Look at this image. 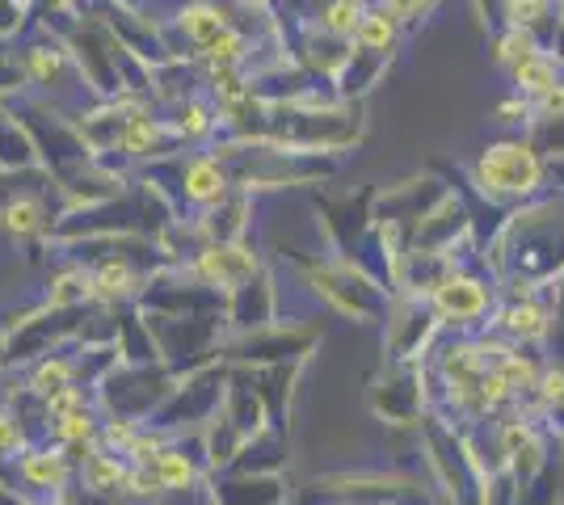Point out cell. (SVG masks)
I'll use <instances>...</instances> for the list:
<instances>
[{
    "label": "cell",
    "mask_w": 564,
    "mask_h": 505,
    "mask_svg": "<svg viewBox=\"0 0 564 505\" xmlns=\"http://www.w3.org/2000/svg\"><path fill=\"white\" fill-rule=\"evenodd\" d=\"M291 265L321 304H329L337 316L358 325H383L392 312V290L371 278L362 265L337 253H291Z\"/></svg>",
    "instance_id": "obj_6"
},
{
    "label": "cell",
    "mask_w": 564,
    "mask_h": 505,
    "mask_svg": "<svg viewBox=\"0 0 564 505\" xmlns=\"http://www.w3.org/2000/svg\"><path fill=\"white\" fill-rule=\"evenodd\" d=\"M13 51H18V59H22L30 94H39L43 101L59 106L64 114L80 119L89 106L101 101V97L89 89V80L80 76V68H76L68 43H64L55 30L30 25V34H22V39L13 43Z\"/></svg>",
    "instance_id": "obj_7"
},
{
    "label": "cell",
    "mask_w": 564,
    "mask_h": 505,
    "mask_svg": "<svg viewBox=\"0 0 564 505\" xmlns=\"http://www.w3.org/2000/svg\"><path fill=\"white\" fill-rule=\"evenodd\" d=\"M367 405L383 426L417 430L430 413V387H425V362H383L367 387Z\"/></svg>",
    "instance_id": "obj_17"
},
{
    "label": "cell",
    "mask_w": 564,
    "mask_h": 505,
    "mask_svg": "<svg viewBox=\"0 0 564 505\" xmlns=\"http://www.w3.org/2000/svg\"><path fill=\"white\" fill-rule=\"evenodd\" d=\"M0 476L13 484L25 502H55L76 481V463L55 442H30L22 455L0 463Z\"/></svg>",
    "instance_id": "obj_20"
},
{
    "label": "cell",
    "mask_w": 564,
    "mask_h": 505,
    "mask_svg": "<svg viewBox=\"0 0 564 505\" xmlns=\"http://www.w3.org/2000/svg\"><path fill=\"white\" fill-rule=\"evenodd\" d=\"M531 122H564V80L552 94H543L540 101H535V119Z\"/></svg>",
    "instance_id": "obj_47"
},
{
    "label": "cell",
    "mask_w": 564,
    "mask_h": 505,
    "mask_svg": "<svg viewBox=\"0 0 564 505\" xmlns=\"http://www.w3.org/2000/svg\"><path fill=\"white\" fill-rule=\"evenodd\" d=\"M115 345L118 354H122V362H161L156 359L152 329H148V316H143L140 304L115 308Z\"/></svg>",
    "instance_id": "obj_33"
},
{
    "label": "cell",
    "mask_w": 564,
    "mask_h": 505,
    "mask_svg": "<svg viewBox=\"0 0 564 505\" xmlns=\"http://www.w3.org/2000/svg\"><path fill=\"white\" fill-rule=\"evenodd\" d=\"M286 463V433L261 430L253 442H245V451L232 459L228 472H282Z\"/></svg>",
    "instance_id": "obj_39"
},
{
    "label": "cell",
    "mask_w": 564,
    "mask_h": 505,
    "mask_svg": "<svg viewBox=\"0 0 564 505\" xmlns=\"http://www.w3.org/2000/svg\"><path fill=\"white\" fill-rule=\"evenodd\" d=\"M404 34H409V30H404V22L392 13V4H388V0H367V13H362L358 30H354V47L388 51V55H397Z\"/></svg>",
    "instance_id": "obj_32"
},
{
    "label": "cell",
    "mask_w": 564,
    "mask_h": 505,
    "mask_svg": "<svg viewBox=\"0 0 564 505\" xmlns=\"http://www.w3.org/2000/svg\"><path fill=\"white\" fill-rule=\"evenodd\" d=\"M506 25L527 30L543 51H552L556 25H561V4L556 0H506Z\"/></svg>",
    "instance_id": "obj_34"
},
{
    "label": "cell",
    "mask_w": 564,
    "mask_h": 505,
    "mask_svg": "<svg viewBox=\"0 0 564 505\" xmlns=\"http://www.w3.org/2000/svg\"><path fill=\"white\" fill-rule=\"evenodd\" d=\"M300 371L304 366H258V371H249L261 392V400H265V413H270V430L291 433V396H295Z\"/></svg>",
    "instance_id": "obj_29"
},
{
    "label": "cell",
    "mask_w": 564,
    "mask_h": 505,
    "mask_svg": "<svg viewBox=\"0 0 564 505\" xmlns=\"http://www.w3.org/2000/svg\"><path fill=\"white\" fill-rule=\"evenodd\" d=\"M173 207H169L161 194L152 190L148 182H131L122 194L94 202V207H68L59 228H55V241L51 244H72V241H94V237H156L173 223Z\"/></svg>",
    "instance_id": "obj_5"
},
{
    "label": "cell",
    "mask_w": 564,
    "mask_h": 505,
    "mask_svg": "<svg viewBox=\"0 0 564 505\" xmlns=\"http://www.w3.org/2000/svg\"><path fill=\"white\" fill-rule=\"evenodd\" d=\"M34 165H39V147L30 140V131L9 110V101H0V168H34Z\"/></svg>",
    "instance_id": "obj_38"
},
{
    "label": "cell",
    "mask_w": 564,
    "mask_h": 505,
    "mask_svg": "<svg viewBox=\"0 0 564 505\" xmlns=\"http://www.w3.org/2000/svg\"><path fill=\"white\" fill-rule=\"evenodd\" d=\"M564 502V447L543 463L531 481L514 493V505H561Z\"/></svg>",
    "instance_id": "obj_40"
},
{
    "label": "cell",
    "mask_w": 564,
    "mask_h": 505,
    "mask_svg": "<svg viewBox=\"0 0 564 505\" xmlns=\"http://www.w3.org/2000/svg\"><path fill=\"white\" fill-rule=\"evenodd\" d=\"M535 51H543L527 30H518V25H501V30H494L489 34V59H494L501 73H510V68H518L522 59H531Z\"/></svg>",
    "instance_id": "obj_41"
},
{
    "label": "cell",
    "mask_w": 564,
    "mask_h": 505,
    "mask_svg": "<svg viewBox=\"0 0 564 505\" xmlns=\"http://www.w3.org/2000/svg\"><path fill=\"white\" fill-rule=\"evenodd\" d=\"M22 375H25V387H30V392H39L43 400L59 396V392H68V387H80V371H76V350H72V345L55 350V354H47V359L30 362Z\"/></svg>",
    "instance_id": "obj_31"
},
{
    "label": "cell",
    "mask_w": 564,
    "mask_h": 505,
    "mask_svg": "<svg viewBox=\"0 0 564 505\" xmlns=\"http://www.w3.org/2000/svg\"><path fill=\"white\" fill-rule=\"evenodd\" d=\"M219 505H291L295 488L282 472H215Z\"/></svg>",
    "instance_id": "obj_25"
},
{
    "label": "cell",
    "mask_w": 564,
    "mask_h": 505,
    "mask_svg": "<svg viewBox=\"0 0 564 505\" xmlns=\"http://www.w3.org/2000/svg\"><path fill=\"white\" fill-rule=\"evenodd\" d=\"M388 4H392V13L404 22V30H413V25H422L443 0H388Z\"/></svg>",
    "instance_id": "obj_46"
},
{
    "label": "cell",
    "mask_w": 564,
    "mask_h": 505,
    "mask_svg": "<svg viewBox=\"0 0 564 505\" xmlns=\"http://www.w3.org/2000/svg\"><path fill=\"white\" fill-rule=\"evenodd\" d=\"M101 421H106L101 405H97V400H85V405H76L72 413H64V417L51 421L47 442H55V447H97Z\"/></svg>",
    "instance_id": "obj_36"
},
{
    "label": "cell",
    "mask_w": 564,
    "mask_h": 505,
    "mask_svg": "<svg viewBox=\"0 0 564 505\" xmlns=\"http://www.w3.org/2000/svg\"><path fill=\"white\" fill-rule=\"evenodd\" d=\"M561 165H564V161H561ZM561 190H564V186H561Z\"/></svg>",
    "instance_id": "obj_52"
},
{
    "label": "cell",
    "mask_w": 564,
    "mask_h": 505,
    "mask_svg": "<svg viewBox=\"0 0 564 505\" xmlns=\"http://www.w3.org/2000/svg\"><path fill=\"white\" fill-rule=\"evenodd\" d=\"M224 135L219 140H258V144L295 147V152H325L346 156L367 135L362 101H325V106H282L245 94L219 106Z\"/></svg>",
    "instance_id": "obj_1"
},
{
    "label": "cell",
    "mask_w": 564,
    "mask_h": 505,
    "mask_svg": "<svg viewBox=\"0 0 564 505\" xmlns=\"http://www.w3.org/2000/svg\"><path fill=\"white\" fill-rule=\"evenodd\" d=\"M447 194H451L447 177H438V173H413V177H400L392 186H376L371 216H376V223L400 244V249H409L413 228H417Z\"/></svg>",
    "instance_id": "obj_16"
},
{
    "label": "cell",
    "mask_w": 564,
    "mask_h": 505,
    "mask_svg": "<svg viewBox=\"0 0 564 505\" xmlns=\"http://www.w3.org/2000/svg\"><path fill=\"white\" fill-rule=\"evenodd\" d=\"M392 59H397V55H388V51L354 47L350 64L337 76V97H341V101H367V97L376 94V85H383Z\"/></svg>",
    "instance_id": "obj_30"
},
{
    "label": "cell",
    "mask_w": 564,
    "mask_h": 505,
    "mask_svg": "<svg viewBox=\"0 0 564 505\" xmlns=\"http://www.w3.org/2000/svg\"><path fill=\"white\" fill-rule=\"evenodd\" d=\"M552 165L540 147L531 144V135H506L494 140L476 152V161L468 165V186L480 202L497 207L501 216L514 211L522 202L540 198L547 190Z\"/></svg>",
    "instance_id": "obj_4"
},
{
    "label": "cell",
    "mask_w": 564,
    "mask_h": 505,
    "mask_svg": "<svg viewBox=\"0 0 564 505\" xmlns=\"http://www.w3.org/2000/svg\"><path fill=\"white\" fill-rule=\"evenodd\" d=\"M552 55L564 64V4H561V25H556V43H552Z\"/></svg>",
    "instance_id": "obj_49"
},
{
    "label": "cell",
    "mask_w": 564,
    "mask_h": 505,
    "mask_svg": "<svg viewBox=\"0 0 564 505\" xmlns=\"http://www.w3.org/2000/svg\"><path fill=\"white\" fill-rule=\"evenodd\" d=\"M94 308L97 304H89V308H39L34 316H25L18 329L4 333V362L0 366L25 371L30 362L47 359L64 345H76Z\"/></svg>",
    "instance_id": "obj_15"
},
{
    "label": "cell",
    "mask_w": 564,
    "mask_h": 505,
    "mask_svg": "<svg viewBox=\"0 0 564 505\" xmlns=\"http://www.w3.org/2000/svg\"><path fill=\"white\" fill-rule=\"evenodd\" d=\"M198 232L207 244H232L249 241V223H253V194L236 186L228 198H219L215 207H207L203 216H194Z\"/></svg>",
    "instance_id": "obj_27"
},
{
    "label": "cell",
    "mask_w": 564,
    "mask_h": 505,
    "mask_svg": "<svg viewBox=\"0 0 564 505\" xmlns=\"http://www.w3.org/2000/svg\"><path fill=\"white\" fill-rule=\"evenodd\" d=\"M9 110H13V114L22 119L25 131H30V140L39 147V165L59 182V190H64L68 182H76L85 168L97 165V152H94V144L85 140L80 122L72 119V114H64L59 106L43 101L39 94H22L9 101Z\"/></svg>",
    "instance_id": "obj_8"
},
{
    "label": "cell",
    "mask_w": 564,
    "mask_h": 505,
    "mask_svg": "<svg viewBox=\"0 0 564 505\" xmlns=\"http://www.w3.org/2000/svg\"><path fill=\"white\" fill-rule=\"evenodd\" d=\"M186 270L198 278V283H207V287L232 295L236 287H245L253 274H261V270H265V257H261L249 241L207 244V249H198V253L189 257Z\"/></svg>",
    "instance_id": "obj_23"
},
{
    "label": "cell",
    "mask_w": 564,
    "mask_h": 505,
    "mask_svg": "<svg viewBox=\"0 0 564 505\" xmlns=\"http://www.w3.org/2000/svg\"><path fill=\"white\" fill-rule=\"evenodd\" d=\"M34 25V9L25 0H0V47H13Z\"/></svg>",
    "instance_id": "obj_42"
},
{
    "label": "cell",
    "mask_w": 564,
    "mask_h": 505,
    "mask_svg": "<svg viewBox=\"0 0 564 505\" xmlns=\"http://www.w3.org/2000/svg\"><path fill=\"white\" fill-rule=\"evenodd\" d=\"M228 384H232V366L219 359L194 375H182L177 387L169 392V400L156 409V417L148 426L165 430L169 438H182V433H203L215 417L224 413L228 400Z\"/></svg>",
    "instance_id": "obj_11"
},
{
    "label": "cell",
    "mask_w": 564,
    "mask_h": 505,
    "mask_svg": "<svg viewBox=\"0 0 564 505\" xmlns=\"http://www.w3.org/2000/svg\"><path fill=\"white\" fill-rule=\"evenodd\" d=\"M161 114L173 122V131L182 135V144L186 147H212L215 140L224 135V114H219V101H215L212 89L186 97V101L169 106V110H161Z\"/></svg>",
    "instance_id": "obj_26"
},
{
    "label": "cell",
    "mask_w": 564,
    "mask_h": 505,
    "mask_svg": "<svg viewBox=\"0 0 564 505\" xmlns=\"http://www.w3.org/2000/svg\"><path fill=\"white\" fill-rule=\"evenodd\" d=\"M506 76H510L514 94H522L531 106H535L543 94H552V89L564 80V64L552 55V51H535L531 59H522V64H518V68H510Z\"/></svg>",
    "instance_id": "obj_35"
},
{
    "label": "cell",
    "mask_w": 564,
    "mask_h": 505,
    "mask_svg": "<svg viewBox=\"0 0 564 505\" xmlns=\"http://www.w3.org/2000/svg\"><path fill=\"white\" fill-rule=\"evenodd\" d=\"M556 4H564V0H556Z\"/></svg>",
    "instance_id": "obj_51"
},
{
    "label": "cell",
    "mask_w": 564,
    "mask_h": 505,
    "mask_svg": "<svg viewBox=\"0 0 564 505\" xmlns=\"http://www.w3.org/2000/svg\"><path fill=\"white\" fill-rule=\"evenodd\" d=\"M316 345H321V329L312 320H282L279 316L265 329L228 337L219 359L228 362V366H245V371H258V366H304Z\"/></svg>",
    "instance_id": "obj_13"
},
{
    "label": "cell",
    "mask_w": 564,
    "mask_h": 505,
    "mask_svg": "<svg viewBox=\"0 0 564 505\" xmlns=\"http://www.w3.org/2000/svg\"><path fill=\"white\" fill-rule=\"evenodd\" d=\"M497 299H501V290L485 265H455L430 295L447 333H485L494 320Z\"/></svg>",
    "instance_id": "obj_14"
},
{
    "label": "cell",
    "mask_w": 564,
    "mask_h": 505,
    "mask_svg": "<svg viewBox=\"0 0 564 505\" xmlns=\"http://www.w3.org/2000/svg\"><path fill=\"white\" fill-rule=\"evenodd\" d=\"M371 202H376V186H362V190H350V194H329V190L312 194V207L321 216V232L329 241V253L350 257V262L362 253L367 237L376 232Z\"/></svg>",
    "instance_id": "obj_18"
},
{
    "label": "cell",
    "mask_w": 564,
    "mask_h": 505,
    "mask_svg": "<svg viewBox=\"0 0 564 505\" xmlns=\"http://www.w3.org/2000/svg\"><path fill=\"white\" fill-rule=\"evenodd\" d=\"M173 387H177V375L165 371L161 362H118L115 371L97 384V405L115 421L148 426Z\"/></svg>",
    "instance_id": "obj_12"
},
{
    "label": "cell",
    "mask_w": 564,
    "mask_h": 505,
    "mask_svg": "<svg viewBox=\"0 0 564 505\" xmlns=\"http://www.w3.org/2000/svg\"><path fill=\"white\" fill-rule=\"evenodd\" d=\"M152 505H219V497H215V484L207 476V481L186 484V488H165Z\"/></svg>",
    "instance_id": "obj_44"
},
{
    "label": "cell",
    "mask_w": 564,
    "mask_h": 505,
    "mask_svg": "<svg viewBox=\"0 0 564 505\" xmlns=\"http://www.w3.org/2000/svg\"><path fill=\"white\" fill-rule=\"evenodd\" d=\"M143 316H148V329H152V341H156V359L177 380L203 371V366H212L224 354V341H228V320H224V312H207V316L143 312Z\"/></svg>",
    "instance_id": "obj_10"
},
{
    "label": "cell",
    "mask_w": 564,
    "mask_h": 505,
    "mask_svg": "<svg viewBox=\"0 0 564 505\" xmlns=\"http://www.w3.org/2000/svg\"><path fill=\"white\" fill-rule=\"evenodd\" d=\"M224 320H228V337L253 333V329H265V325L279 320V278H274L270 265L228 295Z\"/></svg>",
    "instance_id": "obj_24"
},
{
    "label": "cell",
    "mask_w": 564,
    "mask_h": 505,
    "mask_svg": "<svg viewBox=\"0 0 564 505\" xmlns=\"http://www.w3.org/2000/svg\"><path fill=\"white\" fill-rule=\"evenodd\" d=\"M485 265L501 290H543L564 278V190L506 211L494 241L485 244Z\"/></svg>",
    "instance_id": "obj_2"
},
{
    "label": "cell",
    "mask_w": 564,
    "mask_h": 505,
    "mask_svg": "<svg viewBox=\"0 0 564 505\" xmlns=\"http://www.w3.org/2000/svg\"><path fill=\"white\" fill-rule=\"evenodd\" d=\"M212 152L228 165L240 190H321L337 177L341 156L295 152V147L258 144V140H215Z\"/></svg>",
    "instance_id": "obj_3"
},
{
    "label": "cell",
    "mask_w": 564,
    "mask_h": 505,
    "mask_svg": "<svg viewBox=\"0 0 564 505\" xmlns=\"http://www.w3.org/2000/svg\"><path fill=\"white\" fill-rule=\"evenodd\" d=\"M76 481L97 488V493H115V497H127V484H131V463L122 455H110V451H101L94 447L89 459L76 468Z\"/></svg>",
    "instance_id": "obj_37"
},
{
    "label": "cell",
    "mask_w": 564,
    "mask_h": 505,
    "mask_svg": "<svg viewBox=\"0 0 564 505\" xmlns=\"http://www.w3.org/2000/svg\"><path fill=\"white\" fill-rule=\"evenodd\" d=\"M531 119H535V106H531L522 94H510V97H501V101H497V122H518V127H522V135H527Z\"/></svg>",
    "instance_id": "obj_45"
},
{
    "label": "cell",
    "mask_w": 564,
    "mask_h": 505,
    "mask_svg": "<svg viewBox=\"0 0 564 505\" xmlns=\"http://www.w3.org/2000/svg\"><path fill=\"white\" fill-rule=\"evenodd\" d=\"M543 421H547V430H552V438H556V442H561V447H564V405H561V409H552V413H547Z\"/></svg>",
    "instance_id": "obj_48"
},
{
    "label": "cell",
    "mask_w": 564,
    "mask_h": 505,
    "mask_svg": "<svg viewBox=\"0 0 564 505\" xmlns=\"http://www.w3.org/2000/svg\"><path fill=\"white\" fill-rule=\"evenodd\" d=\"M455 257L447 253H422V249H404L397 262V295H422L430 299L438 283L455 270Z\"/></svg>",
    "instance_id": "obj_28"
},
{
    "label": "cell",
    "mask_w": 564,
    "mask_h": 505,
    "mask_svg": "<svg viewBox=\"0 0 564 505\" xmlns=\"http://www.w3.org/2000/svg\"><path fill=\"white\" fill-rule=\"evenodd\" d=\"M30 94V80L13 47H0V101H13V97Z\"/></svg>",
    "instance_id": "obj_43"
},
{
    "label": "cell",
    "mask_w": 564,
    "mask_h": 505,
    "mask_svg": "<svg viewBox=\"0 0 564 505\" xmlns=\"http://www.w3.org/2000/svg\"><path fill=\"white\" fill-rule=\"evenodd\" d=\"M443 333L447 329L430 299L392 295V312L383 320V362H425Z\"/></svg>",
    "instance_id": "obj_19"
},
{
    "label": "cell",
    "mask_w": 564,
    "mask_h": 505,
    "mask_svg": "<svg viewBox=\"0 0 564 505\" xmlns=\"http://www.w3.org/2000/svg\"><path fill=\"white\" fill-rule=\"evenodd\" d=\"M501 290V287H497ZM489 333L514 345H540L552 341V287L543 290H501L489 320Z\"/></svg>",
    "instance_id": "obj_22"
},
{
    "label": "cell",
    "mask_w": 564,
    "mask_h": 505,
    "mask_svg": "<svg viewBox=\"0 0 564 505\" xmlns=\"http://www.w3.org/2000/svg\"><path fill=\"white\" fill-rule=\"evenodd\" d=\"M140 308L161 316H207V312H224L228 308V295L207 287V283H198L186 265H165L140 290Z\"/></svg>",
    "instance_id": "obj_21"
},
{
    "label": "cell",
    "mask_w": 564,
    "mask_h": 505,
    "mask_svg": "<svg viewBox=\"0 0 564 505\" xmlns=\"http://www.w3.org/2000/svg\"><path fill=\"white\" fill-rule=\"evenodd\" d=\"M228 4H245V0H228Z\"/></svg>",
    "instance_id": "obj_50"
},
{
    "label": "cell",
    "mask_w": 564,
    "mask_h": 505,
    "mask_svg": "<svg viewBox=\"0 0 564 505\" xmlns=\"http://www.w3.org/2000/svg\"><path fill=\"white\" fill-rule=\"evenodd\" d=\"M425 451V468H430V484L438 488L443 505H485L489 481L480 472V463L471 455L468 433L447 426L443 417L425 413L422 426H417Z\"/></svg>",
    "instance_id": "obj_9"
}]
</instances>
